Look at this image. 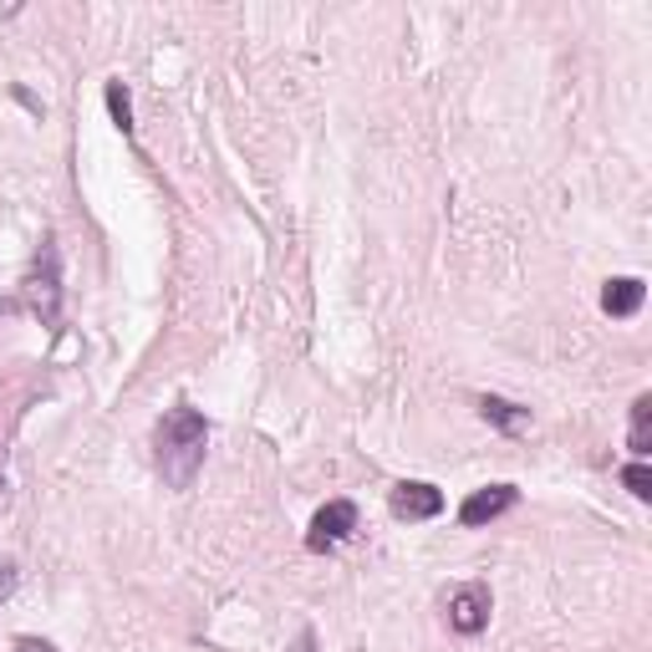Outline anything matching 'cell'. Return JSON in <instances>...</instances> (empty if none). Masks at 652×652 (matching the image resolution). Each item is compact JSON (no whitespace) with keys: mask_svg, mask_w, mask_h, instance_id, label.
<instances>
[{"mask_svg":"<svg viewBox=\"0 0 652 652\" xmlns=\"http://www.w3.org/2000/svg\"><path fill=\"white\" fill-rule=\"evenodd\" d=\"M205 449H209V423L199 408L178 403L168 408L159 423V475L168 489H189L205 469Z\"/></svg>","mask_w":652,"mask_h":652,"instance_id":"1","label":"cell"},{"mask_svg":"<svg viewBox=\"0 0 652 652\" xmlns=\"http://www.w3.org/2000/svg\"><path fill=\"white\" fill-rule=\"evenodd\" d=\"M489 612H494V596H489L485 581H469V586H459V592L449 596V627L459 638H479L489 627Z\"/></svg>","mask_w":652,"mask_h":652,"instance_id":"2","label":"cell"},{"mask_svg":"<svg viewBox=\"0 0 652 652\" xmlns=\"http://www.w3.org/2000/svg\"><path fill=\"white\" fill-rule=\"evenodd\" d=\"M31 301H36V316L46 326H57L61 286H57V245L51 240H42V255H36V270H31Z\"/></svg>","mask_w":652,"mask_h":652,"instance_id":"3","label":"cell"},{"mask_svg":"<svg viewBox=\"0 0 652 652\" xmlns=\"http://www.w3.org/2000/svg\"><path fill=\"white\" fill-rule=\"evenodd\" d=\"M352 531H357V504L352 500H331V504H322V510H316L312 531H306V546L322 556V550L341 546Z\"/></svg>","mask_w":652,"mask_h":652,"instance_id":"4","label":"cell"},{"mask_svg":"<svg viewBox=\"0 0 652 652\" xmlns=\"http://www.w3.org/2000/svg\"><path fill=\"white\" fill-rule=\"evenodd\" d=\"M515 485H489V489H475L469 500L459 504V525H469V531H479V525H489V520H500L504 510H515Z\"/></svg>","mask_w":652,"mask_h":652,"instance_id":"5","label":"cell"},{"mask_svg":"<svg viewBox=\"0 0 652 652\" xmlns=\"http://www.w3.org/2000/svg\"><path fill=\"white\" fill-rule=\"evenodd\" d=\"M444 510V494L433 485H423V479H403L398 489H393V515L408 520V525H418V520H433Z\"/></svg>","mask_w":652,"mask_h":652,"instance_id":"6","label":"cell"},{"mask_svg":"<svg viewBox=\"0 0 652 652\" xmlns=\"http://www.w3.org/2000/svg\"><path fill=\"white\" fill-rule=\"evenodd\" d=\"M642 296H648V286H642L638 276H617V281H607V291H602V312L632 316L642 306Z\"/></svg>","mask_w":652,"mask_h":652,"instance_id":"7","label":"cell"},{"mask_svg":"<svg viewBox=\"0 0 652 652\" xmlns=\"http://www.w3.org/2000/svg\"><path fill=\"white\" fill-rule=\"evenodd\" d=\"M479 414H485V423H494L504 433H520L531 423V408H515V403H504V398H479Z\"/></svg>","mask_w":652,"mask_h":652,"instance_id":"8","label":"cell"},{"mask_svg":"<svg viewBox=\"0 0 652 652\" xmlns=\"http://www.w3.org/2000/svg\"><path fill=\"white\" fill-rule=\"evenodd\" d=\"M627 449L648 459L652 454V398H638L632 403V429H627Z\"/></svg>","mask_w":652,"mask_h":652,"instance_id":"9","label":"cell"},{"mask_svg":"<svg viewBox=\"0 0 652 652\" xmlns=\"http://www.w3.org/2000/svg\"><path fill=\"white\" fill-rule=\"evenodd\" d=\"M107 113H113V123H118L123 133H133V103H128V88L123 82H107Z\"/></svg>","mask_w":652,"mask_h":652,"instance_id":"10","label":"cell"},{"mask_svg":"<svg viewBox=\"0 0 652 652\" xmlns=\"http://www.w3.org/2000/svg\"><path fill=\"white\" fill-rule=\"evenodd\" d=\"M622 485L627 489H632V494H638V500H652V469H648V464H627V469H622Z\"/></svg>","mask_w":652,"mask_h":652,"instance_id":"11","label":"cell"},{"mask_svg":"<svg viewBox=\"0 0 652 652\" xmlns=\"http://www.w3.org/2000/svg\"><path fill=\"white\" fill-rule=\"evenodd\" d=\"M15 581H21V577H15V561H0V602L15 592Z\"/></svg>","mask_w":652,"mask_h":652,"instance_id":"12","label":"cell"},{"mask_svg":"<svg viewBox=\"0 0 652 652\" xmlns=\"http://www.w3.org/2000/svg\"><path fill=\"white\" fill-rule=\"evenodd\" d=\"M15 652H57L46 638H15Z\"/></svg>","mask_w":652,"mask_h":652,"instance_id":"13","label":"cell"},{"mask_svg":"<svg viewBox=\"0 0 652 652\" xmlns=\"http://www.w3.org/2000/svg\"><path fill=\"white\" fill-rule=\"evenodd\" d=\"M296 652H316V632H312V627H306V632L296 638Z\"/></svg>","mask_w":652,"mask_h":652,"instance_id":"14","label":"cell"}]
</instances>
